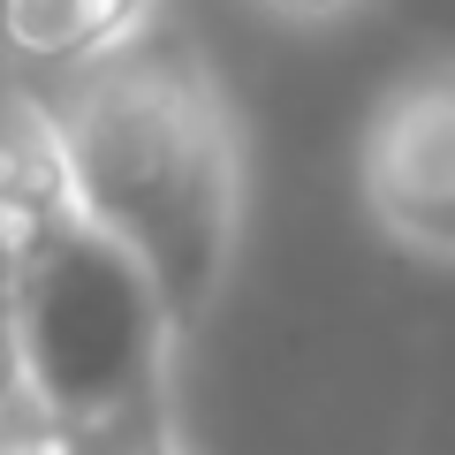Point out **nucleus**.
I'll use <instances>...</instances> for the list:
<instances>
[{
    "label": "nucleus",
    "instance_id": "nucleus-8",
    "mask_svg": "<svg viewBox=\"0 0 455 455\" xmlns=\"http://www.w3.org/2000/svg\"><path fill=\"white\" fill-rule=\"evenodd\" d=\"M274 16H289V23H334V16H349L357 0H266Z\"/></svg>",
    "mask_w": 455,
    "mask_h": 455
},
{
    "label": "nucleus",
    "instance_id": "nucleus-9",
    "mask_svg": "<svg viewBox=\"0 0 455 455\" xmlns=\"http://www.w3.org/2000/svg\"><path fill=\"white\" fill-rule=\"evenodd\" d=\"M0 455H61V433L38 425V433H0Z\"/></svg>",
    "mask_w": 455,
    "mask_h": 455
},
{
    "label": "nucleus",
    "instance_id": "nucleus-6",
    "mask_svg": "<svg viewBox=\"0 0 455 455\" xmlns=\"http://www.w3.org/2000/svg\"><path fill=\"white\" fill-rule=\"evenodd\" d=\"M61 433V455H190L182 440V418H175V379L137 403L107 410V418H84V425H53Z\"/></svg>",
    "mask_w": 455,
    "mask_h": 455
},
{
    "label": "nucleus",
    "instance_id": "nucleus-1",
    "mask_svg": "<svg viewBox=\"0 0 455 455\" xmlns=\"http://www.w3.org/2000/svg\"><path fill=\"white\" fill-rule=\"evenodd\" d=\"M68 182V212L145 274L182 341L220 311L243 251V122L220 76L175 38L31 92Z\"/></svg>",
    "mask_w": 455,
    "mask_h": 455
},
{
    "label": "nucleus",
    "instance_id": "nucleus-7",
    "mask_svg": "<svg viewBox=\"0 0 455 455\" xmlns=\"http://www.w3.org/2000/svg\"><path fill=\"white\" fill-rule=\"evenodd\" d=\"M38 425H46V403L31 379L23 319H16V296H0V433H38Z\"/></svg>",
    "mask_w": 455,
    "mask_h": 455
},
{
    "label": "nucleus",
    "instance_id": "nucleus-2",
    "mask_svg": "<svg viewBox=\"0 0 455 455\" xmlns=\"http://www.w3.org/2000/svg\"><path fill=\"white\" fill-rule=\"evenodd\" d=\"M16 319L46 425L107 418V410L175 379L182 334L167 326L145 274L122 251H107L92 228H68L38 259V274L16 289Z\"/></svg>",
    "mask_w": 455,
    "mask_h": 455
},
{
    "label": "nucleus",
    "instance_id": "nucleus-4",
    "mask_svg": "<svg viewBox=\"0 0 455 455\" xmlns=\"http://www.w3.org/2000/svg\"><path fill=\"white\" fill-rule=\"evenodd\" d=\"M167 0H0V61L31 92L84 76L152 38Z\"/></svg>",
    "mask_w": 455,
    "mask_h": 455
},
{
    "label": "nucleus",
    "instance_id": "nucleus-3",
    "mask_svg": "<svg viewBox=\"0 0 455 455\" xmlns=\"http://www.w3.org/2000/svg\"><path fill=\"white\" fill-rule=\"evenodd\" d=\"M364 220L418 266H455V53L379 92L357 137Z\"/></svg>",
    "mask_w": 455,
    "mask_h": 455
},
{
    "label": "nucleus",
    "instance_id": "nucleus-5",
    "mask_svg": "<svg viewBox=\"0 0 455 455\" xmlns=\"http://www.w3.org/2000/svg\"><path fill=\"white\" fill-rule=\"evenodd\" d=\"M68 228H76V212H68L53 137L23 99V114H0V296H16Z\"/></svg>",
    "mask_w": 455,
    "mask_h": 455
}]
</instances>
